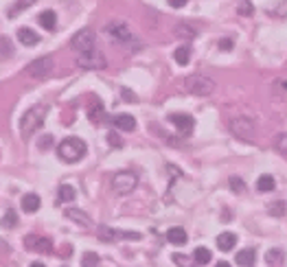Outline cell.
Instances as JSON below:
<instances>
[{
  "label": "cell",
  "instance_id": "8d00e7d4",
  "mask_svg": "<svg viewBox=\"0 0 287 267\" xmlns=\"http://www.w3.org/2000/svg\"><path fill=\"white\" fill-rule=\"evenodd\" d=\"M173 263H176L178 267H193L191 263H189V259L184 254H173Z\"/></svg>",
  "mask_w": 287,
  "mask_h": 267
},
{
  "label": "cell",
  "instance_id": "8fae6325",
  "mask_svg": "<svg viewBox=\"0 0 287 267\" xmlns=\"http://www.w3.org/2000/svg\"><path fill=\"white\" fill-rule=\"evenodd\" d=\"M105 33L110 35V38H114L116 42H125L127 44V39H132L130 27H127L125 22H110L105 27Z\"/></svg>",
  "mask_w": 287,
  "mask_h": 267
},
{
  "label": "cell",
  "instance_id": "d4e9b609",
  "mask_svg": "<svg viewBox=\"0 0 287 267\" xmlns=\"http://www.w3.org/2000/svg\"><path fill=\"white\" fill-rule=\"evenodd\" d=\"M13 55V44L9 38H0V59H9Z\"/></svg>",
  "mask_w": 287,
  "mask_h": 267
},
{
  "label": "cell",
  "instance_id": "d6a6232c",
  "mask_svg": "<svg viewBox=\"0 0 287 267\" xmlns=\"http://www.w3.org/2000/svg\"><path fill=\"white\" fill-rule=\"evenodd\" d=\"M88 116H90V120H95V123H101V116H103V105L96 101L95 105L88 110Z\"/></svg>",
  "mask_w": 287,
  "mask_h": 267
},
{
  "label": "cell",
  "instance_id": "52a82bcc",
  "mask_svg": "<svg viewBox=\"0 0 287 267\" xmlns=\"http://www.w3.org/2000/svg\"><path fill=\"white\" fill-rule=\"evenodd\" d=\"M70 46L77 53H86V50H92L95 48V31L92 29H81V31H77L73 35V39H70Z\"/></svg>",
  "mask_w": 287,
  "mask_h": 267
},
{
  "label": "cell",
  "instance_id": "e0dca14e",
  "mask_svg": "<svg viewBox=\"0 0 287 267\" xmlns=\"http://www.w3.org/2000/svg\"><path fill=\"white\" fill-rule=\"evenodd\" d=\"M237 245V234H233V232H222L217 236V248L222 250V252H230Z\"/></svg>",
  "mask_w": 287,
  "mask_h": 267
},
{
  "label": "cell",
  "instance_id": "f6af8a7d",
  "mask_svg": "<svg viewBox=\"0 0 287 267\" xmlns=\"http://www.w3.org/2000/svg\"><path fill=\"white\" fill-rule=\"evenodd\" d=\"M31 267H46L44 263H40V261H35V263H31Z\"/></svg>",
  "mask_w": 287,
  "mask_h": 267
},
{
  "label": "cell",
  "instance_id": "9a60e30c",
  "mask_svg": "<svg viewBox=\"0 0 287 267\" xmlns=\"http://www.w3.org/2000/svg\"><path fill=\"white\" fill-rule=\"evenodd\" d=\"M18 39L24 44V46H35V44L40 42V35L35 33L33 29L22 27V29H18Z\"/></svg>",
  "mask_w": 287,
  "mask_h": 267
},
{
  "label": "cell",
  "instance_id": "83f0119b",
  "mask_svg": "<svg viewBox=\"0 0 287 267\" xmlns=\"http://www.w3.org/2000/svg\"><path fill=\"white\" fill-rule=\"evenodd\" d=\"M173 57H176V62L180 64V66H187L189 57H191V48H189V46H180L176 53H173Z\"/></svg>",
  "mask_w": 287,
  "mask_h": 267
},
{
  "label": "cell",
  "instance_id": "7402d4cb",
  "mask_svg": "<svg viewBox=\"0 0 287 267\" xmlns=\"http://www.w3.org/2000/svg\"><path fill=\"white\" fill-rule=\"evenodd\" d=\"M283 261H285V254H283V250H279V248L270 250L268 256H265V263L272 265V267H281V265H283Z\"/></svg>",
  "mask_w": 287,
  "mask_h": 267
},
{
  "label": "cell",
  "instance_id": "2e32d148",
  "mask_svg": "<svg viewBox=\"0 0 287 267\" xmlns=\"http://www.w3.org/2000/svg\"><path fill=\"white\" fill-rule=\"evenodd\" d=\"M167 241H169V243H173V245H184L189 241L187 230H184V228H169L167 230Z\"/></svg>",
  "mask_w": 287,
  "mask_h": 267
},
{
  "label": "cell",
  "instance_id": "484cf974",
  "mask_svg": "<svg viewBox=\"0 0 287 267\" xmlns=\"http://www.w3.org/2000/svg\"><path fill=\"white\" fill-rule=\"evenodd\" d=\"M285 213H287L285 201H272L268 206V215H272V217H285Z\"/></svg>",
  "mask_w": 287,
  "mask_h": 267
},
{
  "label": "cell",
  "instance_id": "ba28073f",
  "mask_svg": "<svg viewBox=\"0 0 287 267\" xmlns=\"http://www.w3.org/2000/svg\"><path fill=\"white\" fill-rule=\"evenodd\" d=\"M99 239L101 241H123V239L138 241L141 232H125V230H116V228H110V226H99Z\"/></svg>",
  "mask_w": 287,
  "mask_h": 267
},
{
  "label": "cell",
  "instance_id": "7a4b0ae2",
  "mask_svg": "<svg viewBox=\"0 0 287 267\" xmlns=\"http://www.w3.org/2000/svg\"><path fill=\"white\" fill-rule=\"evenodd\" d=\"M86 151H88L86 143L81 138H75V136L64 138L57 145V155L64 160V162H79V160L86 155Z\"/></svg>",
  "mask_w": 287,
  "mask_h": 267
},
{
  "label": "cell",
  "instance_id": "30bf717a",
  "mask_svg": "<svg viewBox=\"0 0 287 267\" xmlns=\"http://www.w3.org/2000/svg\"><path fill=\"white\" fill-rule=\"evenodd\" d=\"M24 245H27V250L40 252V254H48V252L53 250L50 239H46V236H38V234H29L27 239H24Z\"/></svg>",
  "mask_w": 287,
  "mask_h": 267
},
{
  "label": "cell",
  "instance_id": "836d02e7",
  "mask_svg": "<svg viewBox=\"0 0 287 267\" xmlns=\"http://www.w3.org/2000/svg\"><path fill=\"white\" fill-rule=\"evenodd\" d=\"M274 147L281 155H287V134H279L274 140Z\"/></svg>",
  "mask_w": 287,
  "mask_h": 267
},
{
  "label": "cell",
  "instance_id": "7bdbcfd3",
  "mask_svg": "<svg viewBox=\"0 0 287 267\" xmlns=\"http://www.w3.org/2000/svg\"><path fill=\"white\" fill-rule=\"evenodd\" d=\"M0 252H9V243L2 241V239H0Z\"/></svg>",
  "mask_w": 287,
  "mask_h": 267
},
{
  "label": "cell",
  "instance_id": "44dd1931",
  "mask_svg": "<svg viewBox=\"0 0 287 267\" xmlns=\"http://www.w3.org/2000/svg\"><path fill=\"white\" fill-rule=\"evenodd\" d=\"M257 189L261 191V193H270V191L276 189V180L272 178V175H261V178L257 180Z\"/></svg>",
  "mask_w": 287,
  "mask_h": 267
},
{
  "label": "cell",
  "instance_id": "8992f818",
  "mask_svg": "<svg viewBox=\"0 0 287 267\" xmlns=\"http://www.w3.org/2000/svg\"><path fill=\"white\" fill-rule=\"evenodd\" d=\"M77 64L86 70H101V68H105L107 62L99 50L92 48V50H86V53H77Z\"/></svg>",
  "mask_w": 287,
  "mask_h": 267
},
{
  "label": "cell",
  "instance_id": "ab89813d",
  "mask_svg": "<svg viewBox=\"0 0 287 267\" xmlns=\"http://www.w3.org/2000/svg\"><path fill=\"white\" fill-rule=\"evenodd\" d=\"M50 145H53V136L46 134V136H42V140L38 143V147H40V149H48Z\"/></svg>",
  "mask_w": 287,
  "mask_h": 267
},
{
  "label": "cell",
  "instance_id": "3957f363",
  "mask_svg": "<svg viewBox=\"0 0 287 267\" xmlns=\"http://www.w3.org/2000/svg\"><path fill=\"white\" fill-rule=\"evenodd\" d=\"M184 90L193 97H208L215 90V81L206 75H191L184 79Z\"/></svg>",
  "mask_w": 287,
  "mask_h": 267
},
{
  "label": "cell",
  "instance_id": "5bb4252c",
  "mask_svg": "<svg viewBox=\"0 0 287 267\" xmlns=\"http://www.w3.org/2000/svg\"><path fill=\"white\" fill-rule=\"evenodd\" d=\"M114 125L121 129V132H134V129H136V118L132 116V114H116Z\"/></svg>",
  "mask_w": 287,
  "mask_h": 267
},
{
  "label": "cell",
  "instance_id": "e575fe53",
  "mask_svg": "<svg viewBox=\"0 0 287 267\" xmlns=\"http://www.w3.org/2000/svg\"><path fill=\"white\" fill-rule=\"evenodd\" d=\"M228 184H230V189H233L235 193H243V191H245L243 180H241V178H237V175H233V178L228 180Z\"/></svg>",
  "mask_w": 287,
  "mask_h": 267
},
{
  "label": "cell",
  "instance_id": "d590c367",
  "mask_svg": "<svg viewBox=\"0 0 287 267\" xmlns=\"http://www.w3.org/2000/svg\"><path fill=\"white\" fill-rule=\"evenodd\" d=\"M274 92L279 94L281 99H287V81H283V79H279V81L274 83Z\"/></svg>",
  "mask_w": 287,
  "mask_h": 267
},
{
  "label": "cell",
  "instance_id": "ac0fdd59",
  "mask_svg": "<svg viewBox=\"0 0 287 267\" xmlns=\"http://www.w3.org/2000/svg\"><path fill=\"white\" fill-rule=\"evenodd\" d=\"M40 195H35V193H29V195H24L22 197V210L24 213H38L40 210Z\"/></svg>",
  "mask_w": 287,
  "mask_h": 267
},
{
  "label": "cell",
  "instance_id": "603a6c76",
  "mask_svg": "<svg viewBox=\"0 0 287 267\" xmlns=\"http://www.w3.org/2000/svg\"><path fill=\"white\" fill-rule=\"evenodd\" d=\"M211 250L208 248H195V252H193V256L191 259L195 261L197 265H206V263H211Z\"/></svg>",
  "mask_w": 287,
  "mask_h": 267
},
{
  "label": "cell",
  "instance_id": "6da1fadb",
  "mask_svg": "<svg viewBox=\"0 0 287 267\" xmlns=\"http://www.w3.org/2000/svg\"><path fill=\"white\" fill-rule=\"evenodd\" d=\"M46 114H48V105L46 103H38L24 112L22 120H20V134H22V138H29L31 134H35L42 127L46 120Z\"/></svg>",
  "mask_w": 287,
  "mask_h": 267
},
{
  "label": "cell",
  "instance_id": "9c48e42d",
  "mask_svg": "<svg viewBox=\"0 0 287 267\" xmlns=\"http://www.w3.org/2000/svg\"><path fill=\"white\" fill-rule=\"evenodd\" d=\"M53 70V57L50 55H44V57H38V59H33V62L29 64V68H27V73L31 75V77H35V79H42L46 77V75Z\"/></svg>",
  "mask_w": 287,
  "mask_h": 267
},
{
  "label": "cell",
  "instance_id": "d6986e66",
  "mask_svg": "<svg viewBox=\"0 0 287 267\" xmlns=\"http://www.w3.org/2000/svg\"><path fill=\"white\" fill-rule=\"evenodd\" d=\"M176 35H178L180 39H193V38L197 35V29H193L191 24H187V22H180V24L176 27Z\"/></svg>",
  "mask_w": 287,
  "mask_h": 267
},
{
  "label": "cell",
  "instance_id": "4316f807",
  "mask_svg": "<svg viewBox=\"0 0 287 267\" xmlns=\"http://www.w3.org/2000/svg\"><path fill=\"white\" fill-rule=\"evenodd\" d=\"M237 263L243 265V267H250L254 263V250H241L237 254Z\"/></svg>",
  "mask_w": 287,
  "mask_h": 267
},
{
  "label": "cell",
  "instance_id": "cb8c5ba5",
  "mask_svg": "<svg viewBox=\"0 0 287 267\" xmlns=\"http://www.w3.org/2000/svg\"><path fill=\"white\" fill-rule=\"evenodd\" d=\"M33 2H35V0H15V2L11 4V7H9V13H7V16H9V18H15L20 11H24V9H29Z\"/></svg>",
  "mask_w": 287,
  "mask_h": 267
},
{
  "label": "cell",
  "instance_id": "277c9868",
  "mask_svg": "<svg viewBox=\"0 0 287 267\" xmlns=\"http://www.w3.org/2000/svg\"><path fill=\"white\" fill-rule=\"evenodd\" d=\"M136 184H138V178H136V173H132V171H119V173L112 175V191H114L116 195L132 193V191L136 189Z\"/></svg>",
  "mask_w": 287,
  "mask_h": 267
},
{
  "label": "cell",
  "instance_id": "b9f144b4",
  "mask_svg": "<svg viewBox=\"0 0 287 267\" xmlns=\"http://www.w3.org/2000/svg\"><path fill=\"white\" fill-rule=\"evenodd\" d=\"M219 48H222V50H230V48H233V39H222V42H219Z\"/></svg>",
  "mask_w": 287,
  "mask_h": 267
},
{
  "label": "cell",
  "instance_id": "4dcf8cb0",
  "mask_svg": "<svg viewBox=\"0 0 287 267\" xmlns=\"http://www.w3.org/2000/svg\"><path fill=\"white\" fill-rule=\"evenodd\" d=\"M18 226V213L15 210H7L2 217V228H15Z\"/></svg>",
  "mask_w": 287,
  "mask_h": 267
},
{
  "label": "cell",
  "instance_id": "4fadbf2b",
  "mask_svg": "<svg viewBox=\"0 0 287 267\" xmlns=\"http://www.w3.org/2000/svg\"><path fill=\"white\" fill-rule=\"evenodd\" d=\"M64 215H66L68 219H73L75 224H79L81 228H92V219L84 213V210H79V208H66Z\"/></svg>",
  "mask_w": 287,
  "mask_h": 267
},
{
  "label": "cell",
  "instance_id": "1f68e13d",
  "mask_svg": "<svg viewBox=\"0 0 287 267\" xmlns=\"http://www.w3.org/2000/svg\"><path fill=\"white\" fill-rule=\"evenodd\" d=\"M81 267H99V254L95 252H86L81 259Z\"/></svg>",
  "mask_w": 287,
  "mask_h": 267
},
{
  "label": "cell",
  "instance_id": "ffe728a7",
  "mask_svg": "<svg viewBox=\"0 0 287 267\" xmlns=\"http://www.w3.org/2000/svg\"><path fill=\"white\" fill-rule=\"evenodd\" d=\"M40 24H42L44 29H48V31H53L55 29V22H57V16H55V11H50V9H46V11L40 13Z\"/></svg>",
  "mask_w": 287,
  "mask_h": 267
},
{
  "label": "cell",
  "instance_id": "f546056e",
  "mask_svg": "<svg viewBox=\"0 0 287 267\" xmlns=\"http://www.w3.org/2000/svg\"><path fill=\"white\" fill-rule=\"evenodd\" d=\"M57 197H59V201H75V189L68 184H61Z\"/></svg>",
  "mask_w": 287,
  "mask_h": 267
},
{
  "label": "cell",
  "instance_id": "74e56055",
  "mask_svg": "<svg viewBox=\"0 0 287 267\" xmlns=\"http://www.w3.org/2000/svg\"><path fill=\"white\" fill-rule=\"evenodd\" d=\"M121 97H123V101H130V103H136V94L132 92V90H127V88H123L121 90Z\"/></svg>",
  "mask_w": 287,
  "mask_h": 267
},
{
  "label": "cell",
  "instance_id": "ee69618b",
  "mask_svg": "<svg viewBox=\"0 0 287 267\" xmlns=\"http://www.w3.org/2000/svg\"><path fill=\"white\" fill-rule=\"evenodd\" d=\"M215 267H230V265L226 263V261H219V263H217V265H215Z\"/></svg>",
  "mask_w": 287,
  "mask_h": 267
},
{
  "label": "cell",
  "instance_id": "f1b7e54d",
  "mask_svg": "<svg viewBox=\"0 0 287 267\" xmlns=\"http://www.w3.org/2000/svg\"><path fill=\"white\" fill-rule=\"evenodd\" d=\"M237 11H239V16L250 18L254 13V7H252V2H250V0H237Z\"/></svg>",
  "mask_w": 287,
  "mask_h": 267
},
{
  "label": "cell",
  "instance_id": "5b68a950",
  "mask_svg": "<svg viewBox=\"0 0 287 267\" xmlns=\"http://www.w3.org/2000/svg\"><path fill=\"white\" fill-rule=\"evenodd\" d=\"M230 132H233L237 138L241 140H254V134H257V127L250 118L245 116H237L230 120Z\"/></svg>",
  "mask_w": 287,
  "mask_h": 267
},
{
  "label": "cell",
  "instance_id": "f35d334b",
  "mask_svg": "<svg viewBox=\"0 0 287 267\" xmlns=\"http://www.w3.org/2000/svg\"><path fill=\"white\" fill-rule=\"evenodd\" d=\"M107 143L112 145V147H123V140L119 138V136H116L114 132H110L107 134Z\"/></svg>",
  "mask_w": 287,
  "mask_h": 267
},
{
  "label": "cell",
  "instance_id": "7c38bea8",
  "mask_svg": "<svg viewBox=\"0 0 287 267\" xmlns=\"http://www.w3.org/2000/svg\"><path fill=\"white\" fill-rule=\"evenodd\" d=\"M169 120H171L173 125H176L178 129H180V132H191L193 129V125H195V120H193V116H189V114H171V116H169Z\"/></svg>",
  "mask_w": 287,
  "mask_h": 267
},
{
  "label": "cell",
  "instance_id": "60d3db41",
  "mask_svg": "<svg viewBox=\"0 0 287 267\" xmlns=\"http://www.w3.org/2000/svg\"><path fill=\"white\" fill-rule=\"evenodd\" d=\"M167 2H169V7L180 9V7H184V4H187V0H167Z\"/></svg>",
  "mask_w": 287,
  "mask_h": 267
}]
</instances>
